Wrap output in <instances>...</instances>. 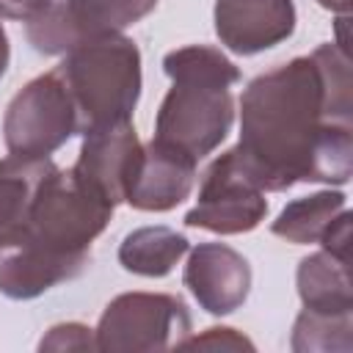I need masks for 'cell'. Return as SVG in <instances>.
<instances>
[{"label": "cell", "mask_w": 353, "mask_h": 353, "mask_svg": "<svg viewBox=\"0 0 353 353\" xmlns=\"http://www.w3.org/2000/svg\"><path fill=\"white\" fill-rule=\"evenodd\" d=\"M240 171L265 193L298 182L347 185L353 174V80L347 50L320 44L265 74L240 97Z\"/></svg>", "instance_id": "obj_1"}, {"label": "cell", "mask_w": 353, "mask_h": 353, "mask_svg": "<svg viewBox=\"0 0 353 353\" xmlns=\"http://www.w3.org/2000/svg\"><path fill=\"white\" fill-rule=\"evenodd\" d=\"M163 72L171 77V88L154 116V138L201 160L232 130V85L240 80V69L218 47L188 44L165 52Z\"/></svg>", "instance_id": "obj_2"}, {"label": "cell", "mask_w": 353, "mask_h": 353, "mask_svg": "<svg viewBox=\"0 0 353 353\" xmlns=\"http://www.w3.org/2000/svg\"><path fill=\"white\" fill-rule=\"evenodd\" d=\"M74 108L77 132L124 124L141 97V50L121 33L77 44L55 66Z\"/></svg>", "instance_id": "obj_3"}, {"label": "cell", "mask_w": 353, "mask_h": 353, "mask_svg": "<svg viewBox=\"0 0 353 353\" xmlns=\"http://www.w3.org/2000/svg\"><path fill=\"white\" fill-rule=\"evenodd\" d=\"M113 210L116 207L91 190L74 168L55 165L39 185L30 212L19 229L58 251L91 254V243L105 232Z\"/></svg>", "instance_id": "obj_4"}, {"label": "cell", "mask_w": 353, "mask_h": 353, "mask_svg": "<svg viewBox=\"0 0 353 353\" xmlns=\"http://www.w3.org/2000/svg\"><path fill=\"white\" fill-rule=\"evenodd\" d=\"M188 334L190 312L182 298L168 292H121L105 306L94 328L102 353L171 350Z\"/></svg>", "instance_id": "obj_5"}, {"label": "cell", "mask_w": 353, "mask_h": 353, "mask_svg": "<svg viewBox=\"0 0 353 353\" xmlns=\"http://www.w3.org/2000/svg\"><path fill=\"white\" fill-rule=\"evenodd\" d=\"M74 132V108L55 69L25 83L3 116V141L11 154L50 157Z\"/></svg>", "instance_id": "obj_6"}, {"label": "cell", "mask_w": 353, "mask_h": 353, "mask_svg": "<svg viewBox=\"0 0 353 353\" xmlns=\"http://www.w3.org/2000/svg\"><path fill=\"white\" fill-rule=\"evenodd\" d=\"M157 8V0H52L28 19L25 36L41 55H66L83 41L121 33Z\"/></svg>", "instance_id": "obj_7"}, {"label": "cell", "mask_w": 353, "mask_h": 353, "mask_svg": "<svg viewBox=\"0 0 353 353\" xmlns=\"http://www.w3.org/2000/svg\"><path fill=\"white\" fill-rule=\"evenodd\" d=\"M268 215L265 190H259L234 163L232 149L218 154L201 176L196 207L188 210L185 226L215 234H243L256 229Z\"/></svg>", "instance_id": "obj_8"}, {"label": "cell", "mask_w": 353, "mask_h": 353, "mask_svg": "<svg viewBox=\"0 0 353 353\" xmlns=\"http://www.w3.org/2000/svg\"><path fill=\"white\" fill-rule=\"evenodd\" d=\"M91 254L58 251L25 229H14L0 237V292L14 301H30L41 292L77 279Z\"/></svg>", "instance_id": "obj_9"}, {"label": "cell", "mask_w": 353, "mask_h": 353, "mask_svg": "<svg viewBox=\"0 0 353 353\" xmlns=\"http://www.w3.org/2000/svg\"><path fill=\"white\" fill-rule=\"evenodd\" d=\"M182 284L207 314L223 317L245 303L251 292V265L226 243H199L188 248Z\"/></svg>", "instance_id": "obj_10"}, {"label": "cell", "mask_w": 353, "mask_h": 353, "mask_svg": "<svg viewBox=\"0 0 353 353\" xmlns=\"http://www.w3.org/2000/svg\"><path fill=\"white\" fill-rule=\"evenodd\" d=\"M141 149L143 143L138 141L132 121L102 127L83 135V146L72 168L91 190H97L105 201L116 207L127 199L130 182L141 160Z\"/></svg>", "instance_id": "obj_11"}, {"label": "cell", "mask_w": 353, "mask_h": 353, "mask_svg": "<svg viewBox=\"0 0 353 353\" xmlns=\"http://www.w3.org/2000/svg\"><path fill=\"white\" fill-rule=\"evenodd\" d=\"M215 33L221 44L237 55H256L295 30L292 0H215Z\"/></svg>", "instance_id": "obj_12"}, {"label": "cell", "mask_w": 353, "mask_h": 353, "mask_svg": "<svg viewBox=\"0 0 353 353\" xmlns=\"http://www.w3.org/2000/svg\"><path fill=\"white\" fill-rule=\"evenodd\" d=\"M196 157L152 138L141 149L135 176L127 190V204L141 212H168L179 207L196 182Z\"/></svg>", "instance_id": "obj_13"}, {"label": "cell", "mask_w": 353, "mask_h": 353, "mask_svg": "<svg viewBox=\"0 0 353 353\" xmlns=\"http://www.w3.org/2000/svg\"><path fill=\"white\" fill-rule=\"evenodd\" d=\"M190 243L171 226H141L132 229L119 245V265L127 273L163 279L188 254Z\"/></svg>", "instance_id": "obj_14"}, {"label": "cell", "mask_w": 353, "mask_h": 353, "mask_svg": "<svg viewBox=\"0 0 353 353\" xmlns=\"http://www.w3.org/2000/svg\"><path fill=\"white\" fill-rule=\"evenodd\" d=\"M298 295L303 309L314 312H353V290H350V276H347V262L328 254L317 251L301 259L298 273Z\"/></svg>", "instance_id": "obj_15"}, {"label": "cell", "mask_w": 353, "mask_h": 353, "mask_svg": "<svg viewBox=\"0 0 353 353\" xmlns=\"http://www.w3.org/2000/svg\"><path fill=\"white\" fill-rule=\"evenodd\" d=\"M52 168L50 157L8 154L0 160V237L25 223L39 185Z\"/></svg>", "instance_id": "obj_16"}, {"label": "cell", "mask_w": 353, "mask_h": 353, "mask_svg": "<svg viewBox=\"0 0 353 353\" xmlns=\"http://www.w3.org/2000/svg\"><path fill=\"white\" fill-rule=\"evenodd\" d=\"M342 210H347V196L342 190H320L312 196H301L279 212V218L270 223V232L295 245L320 243V237Z\"/></svg>", "instance_id": "obj_17"}, {"label": "cell", "mask_w": 353, "mask_h": 353, "mask_svg": "<svg viewBox=\"0 0 353 353\" xmlns=\"http://www.w3.org/2000/svg\"><path fill=\"white\" fill-rule=\"evenodd\" d=\"M353 312H314L303 309L292 325L295 353H350Z\"/></svg>", "instance_id": "obj_18"}, {"label": "cell", "mask_w": 353, "mask_h": 353, "mask_svg": "<svg viewBox=\"0 0 353 353\" xmlns=\"http://www.w3.org/2000/svg\"><path fill=\"white\" fill-rule=\"evenodd\" d=\"M39 350H55V353L97 350V336H94V328H88L83 323H58L41 336Z\"/></svg>", "instance_id": "obj_19"}, {"label": "cell", "mask_w": 353, "mask_h": 353, "mask_svg": "<svg viewBox=\"0 0 353 353\" xmlns=\"http://www.w3.org/2000/svg\"><path fill=\"white\" fill-rule=\"evenodd\" d=\"M179 347H204V350H254V342L243 336L234 328L226 325H212L199 336H185Z\"/></svg>", "instance_id": "obj_20"}, {"label": "cell", "mask_w": 353, "mask_h": 353, "mask_svg": "<svg viewBox=\"0 0 353 353\" xmlns=\"http://www.w3.org/2000/svg\"><path fill=\"white\" fill-rule=\"evenodd\" d=\"M320 245H323V251H328V254H334V256L347 262V248H350V212L347 210H342L331 221V226L320 237Z\"/></svg>", "instance_id": "obj_21"}, {"label": "cell", "mask_w": 353, "mask_h": 353, "mask_svg": "<svg viewBox=\"0 0 353 353\" xmlns=\"http://www.w3.org/2000/svg\"><path fill=\"white\" fill-rule=\"evenodd\" d=\"M52 0H0V17L28 22L36 14H41Z\"/></svg>", "instance_id": "obj_22"}, {"label": "cell", "mask_w": 353, "mask_h": 353, "mask_svg": "<svg viewBox=\"0 0 353 353\" xmlns=\"http://www.w3.org/2000/svg\"><path fill=\"white\" fill-rule=\"evenodd\" d=\"M8 58H11V47H8V33H6V28H3V22H0V80H3L6 69H8Z\"/></svg>", "instance_id": "obj_23"}, {"label": "cell", "mask_w": 353, "mask_h": 353, "mask_svg": "<svg viewBox=\"0 0 353 353\" xmlns=\"http://www.w3.org/2000/svg\"><path fill=\"white\" fill-rule=\"evenodd\" d=\"M323 8L328 11H336V14H347L350 11V0H317Z\"/></svg>", "instance_id": "obj_24"}]
</instances>
